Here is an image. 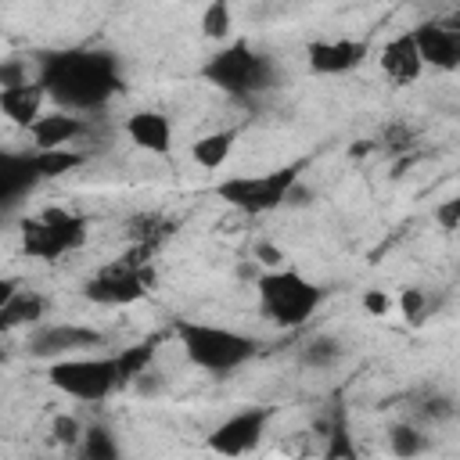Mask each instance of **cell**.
Wrapping results in <instances>:
<instances>
[{"mask_svg": "<svg viewBox=\"0 0 460 460\" xmlns=\"http://www.w3.org/2000/svg\"><path fill=\"white\" fill-rule=\"evenodd\" d=\"M36 83L58 108L90 111L119 90V68L104 50H58L40 61Z\"/></svg>", "mask_w": 460, "mask_h": 460, "instance_id": "1", "label": "cell"}, {"mask_svg": "<svg viewBox=\"0 0 460 460\" xmlns=\"http://www.w3.org/2000/svg\"><path fill=\"white\" fill-rule=\"evenodd\" d=\"M176 334H180V345H183L187 359L201 370H212V374L237 370L241 363H248L259 352V345L248 334L212 327V323H198V320H183L176 327Z\"/></svg>", "mask_w": 460, "mask_h": 460, "instance_id": "2", "label": "cell"}, {"mask_svg": "<svg viewBox=\"0 0 460 460\" xmlns=\"http://www.w3.org/2000/svg\"><path fill=\"white\" fill-rule=\"evenodd\" d=\"M255 288H259V305L266 320H273L277 327H302L323 298L313 280H305L298 270H280V266L270 273H259Z\"/></svg>", "mask_w": 460, "mask_h": 460, "instance_id": "3", "label": "cell"}, {"mask_svg": "<svg viewBox=\"0 0 460 460\" xmlns=\"http://www.w3.org/2000/svg\"><path fill=\"white\" fill-rule=\"evenodd\" d=\"M201 75H205L212 86L226 90V93L248 97V93H262V90L273 86V61H270L266 54L252 50L248 40H234L230 47L216 50V54L205 61Z\"/></svg>", "mask_w": 460, "mask_h": 460, "instance_id": "4", "label": "cell"}, {"mask_svg": "<svg viewBox=\"0 0 460 460\" xmlns=\"http://www.w3.org/2000/svg\"><path fill=\"white\" fill-rule=\"evenodd\" d=\"M298 169L302 165H280V169L259 172V176H230L216 187V194L244 216H262L288 201V190L298 183Z\"/></svg>", "mask_w": 460, "mask_h": 460, "instance_id": "5", "label": "cell"}, {"mask_svg": "<svg viewBox=\"0 0 460 460\" xmlns=\"http://www.w3.org/2000/svg\"><path fill=\"white\" fill-rule=\"evenodd\" d=\"M86 244V223L68 208H43L22 219V248L32 259H61Z\"/></svg>", "mask_w": 460, "mask_h": 460, "instance_id": "6", "label": "cell"}, {"mask_svg": "<svg viewBox=\"0 0 460 460\" xmlns=\"http://www.w3.org/2000/svg\"><path fill=\"white\" fill-rule=\"evenodd\" d=\"M47 381L83 402H101L119 388L115 377V359L111 356H61L50 363Z\"/></svg>", "mask_w": 460, "mask_h": 460, "instance_id": "7", "label": "cell"}, {"mask_svg": "<svg viewBox=\"0 0 460 460\" xmlns=\"http://www.w3.org/2000/svg\"><path fill=\"white\" fill-rule=\"evenodd\" d=\"M83 291L97 305H129V302L144 298L147 273H144V266H129L126 259H119V262L104 266L97 277H90Z\"/></svg>", "mask_w": 460, "mask_h": 460, "instance_id": "8", "label": "cell"}, {"mask_svg": "<svg viewBox=\"0 0 460 460\" xmlns=\"http://www.w3.org/2000/svg\"><path fill=\"white\" fill-rule=\"evenodd\" d=\"M266 420H270V410L266 406L241 410V413H234L230 420H223L208 435V449L212 453H223V456H241V453H248L259 442V435L266 431Z\"/></svg>", "mask_w": 460, "mask_h": 460, "instance_id": "9", "label": "cell"}, {"mask_svg": "<svg viewBox=\"0 0 460 460\" xmlns=\"http://www.w3.org/2000/svg\"><path fill=\"white\" fill-rule=\"evenodd\" d=\"M101 341H104V338H101V331H93V327L50 323V327L32 331V338H29V352L40 356V359H61V356L79 352V349H97Z\"/></svg>", "mask_w": 460, "mask_h": 460, "instance_id": "10", "label": "cell"}, {"mask_svg": "<svg viewBox=\"0 0 460 460\" xmlns=\"http://www.w3.org/2000/svg\"><path fill=\"white\" fill-rule=\"evenodd\" d=\"M410 36H413L417 54H420L424 65L446 68V72H453V68L460 65V32H456L453 22H449V25H442V22H424V25L413 29Z\"/></svg>", "mask_w": 460, "mask_h": 460, "instance_id": "11", "label": "cell"}, {"mask_svg": "<svg viewBox=\"0 0 460 460\" xmlns=\"http://www.w3.org/2000/svg\"><path fill=\"white\" fill-rule=\"evenodd\" d=\"M305 58L316 75H341V72H352L356 65H363L367 43L363 40H316L305 47Z\"/></svg>", "mask_w": 460, "mask_h": 460, "instance_id": "12", "label": "cell"}, {"mask_svg": "<svg viewBox=\"0 0 460 460\" xmlns=\"http://www.w3.org/2000/svg\"><path fill=\"white\" fill-rule=\"evenodd\" d=\"M40 183L36 162L32 155H18V151H0V208L14 205L18 198H25L32 187Z\"/></svg>", "mask_w": 460, "mask_h": 460, "instance_id": "13", "label": "cell"}, {"mask_svg": "<svg viewBox=\"0 0 460 460\" xmlns=\"http://www.w3.org/2000/svg\"><path fill=\"white\" fill-rule=\"evenodd\" d=\"M29 137H32V144H36V151H47V147H68L79 133H83V119H75L72 111H50V115H36L29 126Z\"/></svg>", "mask_w": 460, "mask_h": 460, "instance_id": "14", "label": "cell"}, {"mask_svg": "<svg viewBox=\"0 0 460 460\" xmlns=\"http://www.w3.org/2000/svg\"><path fill=\"white\" fill-rule=\"evenodd\" d=\"M381 72H385L392 83H399V86L420 79L424 61H420V54H417V43H413L410 32L395 36L392 43H385V50H381Z\"/></svg>", "mask_w": 460, "mask_h": 460, "instance_id": "15", "label": "cell"}, {"mask_svg": "<svg viewBox=\"0 0 460 460\" xmlns=\"http://www.w3.org/2000/svg\"><path fill=\"white\" fill-rule=\"evenodd\" d=\"M126 133L140 151L151 155H169L172 147V122L162 111H133L126 119Z\"/></svg>", "mask_w": 460, "mask_h": 460, "instance_id": "16", "label": "cell"}, {"mask_svg": "<svg viewBox=\"0 0 460 460\" xmlns=\"http://www.w3.org/2000/svg\"><path fill=\"white\" fill-rule=\"evenodd\" d=\"M43 101H47V93L36 79L18 83V86H0V111L14 126H29L43 111Z\"/></svg>", "mask_w": 460, "mask_h": 460, "instance_id": "17", "label": "cell"}, {"mask_svg": "<svg viewBox=\"0 0 460 460\" xmlns=\"http://www.w3.org/2000/svg\"><path fill=\"white\" fill-rule=\"evenodd\" d=\"M40 316H43V298H40L36 291L18 288V291L11 295V302L0 309V334L18 331V327H29V323H36Z\"/></svg>", "mask_w": 460, "mask_h": 460, "instance_id": "18", "label": "cell"}, {"mask_svg": "<svg viewBox=\"0 0 460 460\" xmlns=\"http://www.w3.org/2000/svg\"><path fill=\"white\" fill-rule=\"evenodd\" d=\"M234 129H219V133H205L201 140H194V147H190V155H194V162L201 165V169H219L226 158H230V151H234Z\"/></svg>", "mask_w": 460, "mask_h": 460, "instance_id": "19", "label": "cell"}, {"mask_svg": "<svg viewBox=\"0 0 460 460\" xmlns=\"http://www.w3.org/2000/svg\"><path fill=\"white\" fill-rule=\"evenodd\" d=\"M111 359H115V377H119V388H122V385H129V381L144 377V370H147V367H151V359H155V341L129 345V349L115 352Z\"/></svg>", "mask_w": 460, "mask_h": 460, "instance_id": "20", "label": "cell"}, {"mask_svg": "<svg viewBox=\"0 0 460 460\" xmlns=\"http://www.w3.org/2000/svg\"><path fill=\"white\" fill-rule=\"evenodd\" d=\"M32 162H36L40 180H54V176L72 172L83 162V155L79 151H68V147H47V151H32Z\"/></svg>", "mask_w": 460, "mask_h": 460, "instance_id": "21", "label": "cell"}, {"mask_svg": "<svg viewBox=\"0 0 460 460\" xmlns=\"http://www.w3.org/2000/svg\"><path fill=\"white\" fill-rule=\"evenodd\" d=\"M75 449L86 460H115L119 456V446H115V438L104 428H83V438H79Z\"/></svg>", "mask_w": 460, "mask_h": 460, "instance_id": "22", "label": "cell"}, {"mask_svg": "<svg viewBox=\"0 0 460 460\" xmlns=\"http://www.w3.org/2000/svg\"><path fill=\"white\" fill-rule=\"evenodd\" d=\"M230 25H234L230 0H208V7L201 11V32L208 40H226L230 36Z\"/></svg>", "mask_w": 460, "mask_h": 460, "instance_id": "23", "label": "cell"}, {"mask_svg": "<svg viewBox=\"0 0 460 460\" xmlns=\"http://www.w3.org/2000/svg\"><path fill=\"white\" fill-rule=\"evenodd\" d=\"M338 356H341V345H338L334 338H327V334L313 338V341L302 349V363H305V367H331Z\"/></svg>", "mask_w": 460, "mask_h": 460, "instance_id": "24", "label": "cell"}, {"mask_svg": "<svg viewBox=\"0 0 460 460\" xmlns=\"http://www.w3.org/2000/svg\"><path fill=\"white\" fill-rule=\"evenodd\" d=\"M50 435H54V442H58V446H68V449H75V446H79V438H83V424H79L75 417L61 413V417H54V424H50Z\"/></svg>", "mask_w": 460, "mask_h": 460, "instance_id": "25", "label": "cell"}, {"mask_svg": "<svg viewBox=\"0 0 460 460\" xmlns=\"http://www.w3.org/2000/svg\"><path fill=\"white\" fill-rule=\"evenodd\" d=\"M424 449V435L417 428H395L392 431V453L395 456H417Z\"/></svg>", "mask_w": 460, "mask_h": 460, "instance_id": "26", "label": "cell"}, {"mask_svg": "<svg viewBox=\"0 0 460 460\" xmlns=\"http://www.w3.org/2000/svg\"><path fill=\"white\" fill-rule=\"evenodd\" d=\"M327 438H331V442H327V449H323V456H327V460H341V456H345V460H352V456H356V446H352V438H349V431H345L341 424H334V428L327 431Z\"/></svg>", "mask_w": 460, "mask_h": 460, "instance_id": "27", "label": "cell"}, {"mask_svg": "<svg viewBox=\"0 0 460 460\" xmlns=\"http://www.w3.org/2000/svg\"><path fill=\"white\" fill-rule=\"evenodd\" d=\"M424 305H428V298H424L420 288H402L399 309H402V316H406L410 323H420V320H424Z\"/></svg>", "mask_w": 460, "mask_h": 460, "instance_id": "28", "label": "cell"}, {"mask_svg": "<svg viewBox=\"0 0 460 460\" xmlns=\"http://www.w3.org/2000/svg\"><path fill=\"white\" fill-rule=\"evenodd\" d=\"M29 83V65L22 58H4L0 61V86H18Z\"/></svg>", "mask_w": 460, "mask_h": 460, "instance_id": "29", "label": "cell"}, {"mask_svg": "<svg viewBox=\"0 0 460 460\" xmlns=\"http://www.w3.org/2000/svg\"><path fill=\"white\" fill-rule=\"evenodd\" d=\"M435 219H438V226H442L446 234H453V230L460 226V198H446V201L435 208Z\"/></svg>", "mask_w": 460, "mask_h": 460, "instance_id": "30", "label": "cell"}, {"mask_svg": "<svg viewBox=\"0 0 460 460\" xmlns=\"http://www.w3.org/2000/svg\"><path fill=\"white\" fill-rule=\"evenodd\" d=\"M280 259H284V255H280V248H273L270 241H259V244H255V262H259V266L277 270V266H280Z\"/></svg>", "mask_w": 460, "mask_h": 460, "instance_id": "31", "label": "cell"}, {"mask_svg": "<svg viewBox=\"0 0 460 460\" xmlns=\"http://www.w3.org/2000/svg\"><path fill=\"white\" fill-rule=\"evenodd\" d=\"M363 309H367L370 316H385V313H388V295L377 291V288L367 291V295H363Z\"/></svg>", "mask_w": 460, "mask_h": 460, "instance_id": "32", "label": "cell"}, {"mask_svg": "<svg viewBox=\"0 0 460 460\" xmlns=\"http://www.w3.org/2000/svg\"><path fill=\"white\" fill-rule=\"evenodd\" d=\"M385 140H388V147H392V151H406V147H410V140H413V133H410L406 126H392Z\"/></svg>", "mask_w": 460, "mask_h": 460, "instance_id": "33", "label": "cell"}, {"mask_svg": "<svg viewBox=\"0 0 460 460\" xmlns=\"http://www.w3.org/2000/svg\"><path fill=\"white\" fill-rule=\"evenodd\" d=\"M18 288H22V284H18L14 277H0V309H4L7 302H11V295H14Z\"/></svg>", "mask_w": 460, "mask_h": 460, "instance_id": "34", "label": "cell"}]
</instances>
